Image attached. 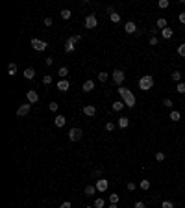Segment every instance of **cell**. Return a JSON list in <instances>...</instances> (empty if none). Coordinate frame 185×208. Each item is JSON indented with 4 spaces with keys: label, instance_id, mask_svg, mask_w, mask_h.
Segmentation results:
<instances>
[{
    "label": "cell",
    "instance_id": "1",
    "mask_svg": "<svg viewBox=\"0 0 185 208\" xmlns=\"http://www.w3.org/2000/svg\"><path fill=\"white\" fill-rule=\"evenodd\" d=\"M118 95L122 97L124 104H126L128 108H133V106H135V95H133L128 88H118Z\"/></svg>",
    "mask_w": 185,
    "mask_h": 208
},
{
    "label": "cell",
    "instance_id": "2",
    "mask_svg": "<svg viewBox=\"0 0 185 208\" xmlns=\"http://www.w3.org/2000/svg\"><path fill=\"white\" fill-rule=\"evenodd\" d=\"M152 85H154V78H152V74H144V76L139 80V88H141L143 91L152 89Z\"/></svg>",
    "mask_w": 185,
    "mask_h": 208
},
{
    "label": "cell",
    "instance_id": "3",
    "mask_svg": "<svg viewBox=\"0 0 185 208\" xmlns=\"http://www.w3.org/2000/svg\"><path fill=\"white\" fill-rule=\"evenodd\" d=\"M111 76H113V82L117 84V85H122L124 78H126V74H124V71H121V69H115Z\"/></svg>",
    "mask_w": 185,
    "mask_h": 208
},
{
    "label": "cell",
    "instance_id": "4",
    "mask_svg": "<svg viewBox=\"0 0 185 208\" xmlns=\"http://www.w3.org/2000/svg\"><path fill=\"white\" fill-rule=\"evenodd\" d=\"M82 138H83L82 128H71V130H69V139H71V141H80Z\"/></svg>",
    "mask_w": 185,
    "mask_h": 208
},
{
    "label": "cell",
    "instance_id": "5",
    "mask_svg": "<svg viewBox=\"0 0 185 208\" xmlns=\"http://www.w3.org/2000/svg\"><path fill=\"white\" fill-rule=\"evenodd\" d=\"M96 24H98V21H96V15H87L85 17V28L87 30H93V28H96Z\"/></svg>",
    "mask_w": 185,
    "mask_h": 208
},
{
    "label": "cell",
    "instance_id": "6",
    "mask_svg": "<svg viewBox=\"0 0 185 208\" xmlns=\"http://www.w3.org/2000/svg\"><path fill=\"white\" fill-rule=\"evenodd\" d=\"M32 47L39 50V52H43V50H46V41H41V39H32Z\"/></svg>",
    "mask_w": 185,
    "mask_h": 208
},
{
    "label": "cell",
    "instance_id": "7",
    "mask_svg": "<svg viewBox=\"0 0 185 208\" xmlns=\"http://www.w3.org/2000/svg\"><path fill=\"white\" fill-rule=\"evenodd\" d=\"M94 186H96V191H100V193H102V191H106V190H107L109 182H107V179H98Z\"/></svg>",
    "mask_w": 185,
    "mask_h": 208
},
{
    "label": "cell",
    "instance_id": "8",
    "mask_svg": "<svg viewBox=\"0 0 185 208\" xmlns=\"http://www.w3.org/2000/svg\"><path fill=\"white\" fill-rule=\"evenodd\" d=\"M26 100H28L30 104H35L37 100H39V95H37V91H35V89H30L28 93H26Z\"/></svg>",
    "mask_w": 185,
    "mask_h": 208
},
{
    "label": "cell",
    "instance_id": "9",
    "mask_svg": "<svg viewBox=\"0 0 185 208\" xmlns=\"http://www.w3.org/2000/svg\"><path fill=\"white\" fill-rule=\"evenodd\" d=\"M30 108H32V104H30V102L21 104V106H19V110H17V115H19V117H24V115H28Z\"/></svg>",
    "mask_w": 185,
    "mask_h": 208
},
{
    "label": "cell",
    "instance_id": "10",
    "mask_svg": "<svg viewBox=\"0 0 185 208\" xmlns=\"http://www.w3.org/2000/svg\"><path fill=\"white\" fill-rule=\"evenodd\" d=\"M124 30H126V34H135L137 32V26L133 21H128L126 24H124Z\"/></svg>",
    "mask_w": 185,
    "mask_h": 208
},
{
    "label": "cell",
    "instance_id": "11",
    "mask_svg": "<svg viewBox=\"0 0 185 208\" xmlns=\"http://www.w3.org/2000/svg\"><path fill=\"white\" fill-rule=\"evenodd\" d=\"M83 113L87 115V117H94V115H96V108H94V106H83Z\"/></svg>",
    "mask_w": 185,
    "mask_h": 208
},
{
    "label": "cell",
    "instance_id": "12",
    "mask_svg": "<svg viewBox=\"0 0 185 208\" xmlns=\"http://www.w3.org/2000/svg\"><path fill=\"white\" fill-rule=\"evenodd\" d=\"M56 88H58L59 91H63V93H65V91H67L69 88H71V82H69V80H59Z\"/></svg>",
    "mask_w": 185,
    "mask_h": 208
},
{
    "label": "cell",
    "instance_id": "13",
    "mask_svg": "<svg viewBox=\"0 0 185 208\" xmlns=\"http://www.w3.org/2000/svg\"><path fill=\"white\" fill-rule=\"evenodd\" d=\"M54 123H56L58 128H61V126H65V123H67V117H65V115H56V121H54Z\"/></svg>",
    "mask_w": 185,
    "mask_h": 208
},
{
    "label": "cell",
    "instance_id": "14",
    "mask_svg": "<svg viewBox=\"0 0 185 208\" xmlns=\"http://www.w3.org/2000/svg\"><path fill=\"white\" fill-rule=\"evenodd\" d=\"M93 89H94V82L93 80H85V82H83V91H85V93H91Z\"/></svg>",
    "mask_w": 185,
    "mask_h": 208
},
{
    "label": "cell",
    "instance_id": "15",
    "mask_svg": "<svg viewBox=\"0 0 185 208\" xmlns=\"http://www.w3.org/2000/svg\"><path fill=\"white\" fill-rule=\"evenodd\" d=\"M161 35H163V39H170L172 35H174V30L167 26V28H165V30H161Z\"/></svg>",
    "mask_w": 185,
    "mask_h": 208
},
{
    "label": "cell",
    "instance_id": "16",
    "mask_svg": "<svg viewBox=\"0 0 185 208\" xmlns=\"http://www.w3.org/2000/svg\"><path fill=\"white\" fill-rule=\"evenodd\" d=\"M17 71H19L17 63H9V65H8V74H9V76H15V74H17Z\"/></svg>",
    "mask_w": 185,
    "mask_h": 208
},
{
    "label": "cell",
    "instance_id": "17",
    "mask_svg": "<svg viewBox=\"0 0 185 208\" xmlns=\"http://www.w3.org/2000/svg\"><path fill=\"white\" fill-rule=\"evenodd\" d=\"M33 76H35V71H33L32 67H28V69H24V78H26V80H32Z\"/></svg>",
    "mask_w": 185,
    "mask_h": 208
},
{
    "label": "cell",
    "instance_id": "18",
    "mask_svg": "<svg viewBox=\"0 0 185 208\" xmlns=\"http://www.w3.org/2000/svg\"><path fill=\"white\" fill-rule=\"evenodd\" d=\"M124 106H126V104H124V100H115V102H113V110L115 111H121Z\"/></svg>",
    "mask_w": 185,
    "mask_h": 208
},
{
    "label": "cell",
    "instance_id": "19",
    "mask_svg": "<svg viewBox=\"0 0 185 208\" xmlns=\"http://www.w3.org/2000/svg\"><path fill=\"white\" fill-rule=\"evenodd\" d=\"M128 125H130V119L122 115V117L118 119V126H121V128H128Z\"/></svg>",
    "mask_w": 185,
    "mask_h": 208
},
{
    "label": "cell",
    "instance_id": "20",
    "mask_svg": "<svg viewBox=\"0 0 185 208\" xmlns=\"http://www.w3.org/2000/svg\"><path fill=\"white\" fill-rule=\"evenodd\" d=\"M94 193H96V186H87L85 188V195L87 197H93Z\"/></svg>",
    "mask_w": 185,
    "mask_h": 208
},
{
    "label": "cell",
    "instance_id": "21",
    "mask_svg": "<svg viewBox=\"0 0 185 208\" xmlns=\"http://www.w3.org/2000/svg\"><path fill=\"white\" fill-rule=\"evenodd\" d=\"M109 21H111V22H115V24H117L118 21H121V15H118L117 11H113V13H109Z\"/></svg>",
    "mask_w": 185,
    "mask_h": 208
},
{
    "label": "cell",
    "instance_id": "22",
    "mask_svg": "<svg viewBox=\"0 0 185 208\" xmlns=\"http://www.w3.org/2000/svg\"><path fill=\"white\" fill-rule=\"evenodd\" d=\"M71 9H61V19L63 21H69V19H71Z\"/></svg>",
    "mask_w": 185,
    "mask_h": 208
},
{
    "label": "cell",
    "instance_id": "23",
    "mask_svg": "<svg viewBox=\"0 0 185 208\" xmlns=\"http://www.w3.org/2000/svg\"><path fill=\"white\" fill-rule=\"evenodd\" d=\"M139 186H141V190H143V191H146V190H150V180L143 179V180H141V184H139Z\"/></svg>",
    "mask_w": 185,
    "mask_h": 208
},
{
    "label": "cell",
    "instance_id": "24",
    "mask_svg": "<svg viewBox=\"0 0 185 208\" xmlns=\"http://www.w3.org/2000/svg\"><path fill=\"white\" fill-rule=\"evenodd\" d=\"M58 74H59V76H61V78L65 80V78H67V74H69V67H61V69L58 71Z\"/></svg>",
    "mask_w": 185,
    "mask_h": 208
},
{
    "label": "cell",
    "instance_id": "25",
    "mask_svg": "<svg viewBox=\"0 0 185 208\" xmlns=\"http://www.w3.org/2000/svg\"><path fill=\"white\" fill-rule=\"evenodd\" d=\"M156 26H157V28H161V30H165V28H167V21H165V19H157Z\"/></svg>",
    "mask_w": 185,
    "mask_h": 208
},
{
    "label": "cell",
    "instance_id": "26",
    "mask_svg": "<svg viewBox=\"0 0 185 208\" xmlns=\"http://www.w3.org/2000/svg\"><path fill=\"white\" fill-rule=\"evenodd\" d=\"M170 119H172V121H179V119H182V115H179V111L172 110V111H170Z\"/></svg>",
    "mask_w": 185,
    "mask_h": 208
},
{
    "label": "cell",
    "instance_id": "27",
    "mask_svg": "<svg viewBox=\"0 0 185 208\" xmlns=\"http://www.w3.org/2000/svg\"><path fill=\"white\" fill-rule=\"evenodd\" d=\"M65 52H74V43H71V41H67V45H65Z\"/></svg>",
    "mask_w": 185,
    "mask_h": 208
},
{
    "label": "cell",
    "instance_id": "28",
    "mask_svg": "<svg viewBox=\"0 0 185 208\" xmlns=\"http://www.w3.org/2000/svg\"><path fill=\"white\" fill-rule=\"evenodd\" d=\"M172 80L179 84V80H182V73H179V71H174V73H172Z\"/></svg>",
    "mask_w": 185,
    "mask_h": 208
},
{
    "label": "cell",
    "instance_id": "29",
    "mask_svg": "<svg viewBox=\"0 0 185 208\" xmlns=\"http://www.w3.org/2000/svg\"><path fill=\"white\" fill-rule=\"evenodd\" d=\"M176 91H178L179 95H183V93H185V84H183V82H179V84L176 85Z\"/></svg>",
    "mask_w": 185,
    "mask_h": 208
},
{
    "label": "cell",
    "instance_id": "30",
    "mask_svg": "<svg viewBox=\"0 0 185 208\" xmlns=\"http://www.w3.org/2000/svg\"><path fill=\"white\" fill-rule=\"evenodd\" d=\"M118 199H121V197H118L117 193H111V195H109V201H111V204H117Z\"/></svg>",
    "mask_w": 185,
    "mask_h": 208
},
{
    "label": "cell",
    "instance_id": "31",
    "mask_svg": "<svg viewBox=\"0 0 185 208\" xmlns=\"http://www.w3.org/2000/svg\"><path fill=\"white\" fill-rule=\"evenodd\" d=\"M178 54L182 56V58H185V43H182V45L178 47Z\"/></svg>",
    "mask_w": 185,
    "mask_h": 208
},
{
    "label": "cell",
    "instance_id": "32",
    "mask_svg": "<svg viewBox=\"0 0 185 208\" xmlns=\"http://www.w3.org/2000/svg\"><path fill=\"white\" fill-rule=\"evenodd\" d=\"M161 208H174V202H172V201H163Z\"/></svg>",
    "mask_w": 185,
    "mask_h": 208
},
{
    "label": "cell",
    "instance_id": "33",
    "mask_svg": "<svg viewBox=\"0 0 185 208\" xmlns=\"http://www.w3.org/2000/svg\"><path fill=\"white\" fill-rule=\"evenodd\" d=\"M43 82H44V85H50V84H52V76H50V74H44Z\"/></svg>",
    "mask_w": 185,
    "mask_h": 208
},
{
    "label": "cell",
    "instance_id": "34",
    "mask_svg": "<svg viewBox=\"0 0 185 208\" xmlns=\"http://www.w3.org/2000/svg\"><path fill=\"white\" fill-rule=\"evenodd\" d=\"M102 206H104V199L100 197V199H96V201H94V208H102Z\"/></svg>",
    "mask_w": 185,
    "mask_h": 208
},
{
    "label": "cell",
    "instance_id": "35",
    "mask_svg": "<svg viewBox=\"0 0 185 208\" xmlns=\"http://www.w3.org/2000/svg\"><path fill=\"white\" fill-rule=\"evenodd\" d=\"M48 108H50V111H58L59 104H58V102H50V104H48Z\"/></svg>",
    "mask_w": 185,
    "mask_h": 208
},
{
    "label": "cell",
    "instance_id": "36",
    "mask_svg": "<svg viewBox=\"0 0 185 208\" xmlns=\"http://www.w3.org/2000/svg\"><path fill=\"white\" fill-rule=\"evenodd\" d=\"M159 8H161V9H167V8H168V0H159Z\"/></svg>",
    "mask_w": 185,
    "mask_h": 208
},
{
    "label": "cell",
    "instance_id": "37",
    "mask_svg": "<svg viewBox=\"0 0 185 208\" xmlns=\"http://www.w3.org/2000/svg\"><path fill=\"white\" fill-rule=\"evenodd\" d=\"M98 80H100V82H106V80H107V73H104V71H102V73L98 74Z\"/></svg>",
    "mask_w": 185,
    "mask_h": 208
},
{
    "label": "cell",
    "instance_id": "38",
    "mask_svg": "<svg viewBox=\"0 0 185 208\" xmlns=\"http://www.w3.org/2000/svg\"><path fill=\"white\" fill-rule=\"evenodd\" d=\"M163 106H165V108H172L174 104H172V100H170V99H165V100H163Z\"/></svg>",
    "mask_w": 185,
    "mask_h": 208
},
{
    "label": "cell",
    "instance_id": "39",
    "mask_svg": "<svg viewBox=\"0 0 185 208\" xmlns=\"http://www.w3.org/2000/svg\"><path fill=\"white\" fill-rule=\"evenodd\" d=\"M156 160L157 162H163L165 160V153H156Z\"/></svg>",
    "mask_w": 185,
    "mask_h": 208
},
{
    "label": "cell",
    "instance_id": "40",
    "mask_svg": "<svg viewBox=\"0 0 185 208\" xmlns=\"http://www.w3.org/2000/svg\"><path fill=\"white\" fill-rule=\"evenodd\" d=\"M80 39H82V35H72V37L69 39V41H71V43H78Z\"/></svg>",
    "mask_w": 185,
    "mask_h": 208
},
{
    "label": "cell",
    "instance_id": "41",
    "mask_svg": "<svg viewBox=\"0 0 185 208\" xmlns=\"http://www.w3.org/2000/svg\"><path fill=\"white\" fill-rule=\"evenodd\" d=\"M135 188H137V184H135V182H128V190H130V191H133Z\"/></svg>",
    "mask_w": 185,
    "mask_h": 208
},
{
    "label": "cell",
    "instance_id": "42",
    "mask_svg": "<svg viewBox=\"0 0 185 208\" xmlns=\"http://www.w3.org/2000/svg\"><path fill=\"white\" fill-rule=\"evenodd\" d=\"M106 130H107V132L115 130V125H113V123H106Z\"/></svg>",
    "mask_w": 185,
    "mask_h": 208
},
{
    "label": "cell",
    "instance_id": "43",
    "mask_svg": "<svg viewBox=\"0 0 185 208\" xmlns=\"http://www.w3.org/2000/svg\"><path fill=\"white\" fill-rule=\"evenodd\" d=\"M52 19H50V17H46V19H44V26H52Z\"/></svg>",
    "mask_w": 185,
    "mask_h": 208
},
{
    "label": "cell",
    "instance_id": "44",
    "mask_svg": "<svg viewBox=\"0 0 185 208\" xmlns=\"http://www.w3.org/2000/svg\"><path fill=\"white\" fill-rule=\"evenodd\" d=\"M178 19H179V22H182V24H185V11H183V13H179V17H178Z\"/></svg>",
    "mask_w": 185,
    "mask_h": 208
},
{
    "label": "cell",
    "instance_id": "45",
    "mask_svg": "<svg viewBox=\"0 0 185 208\" xmlns=\"http://www.w3.org/2000/svg\"><path fill=\"white\" fill-rule=\"evenodd\" d=\"M135 208H146V206H144L143 201H137V202H135Z\"/></svg>",
    "mask_w": 185,
    "mask_h": 208
},
{
    "label": "cell",
    "instance_id": "46",
    "mask_svg": "<svg viewBox=\"0 0 185 208\" xmlns=\"http://www.w3.org/2000/svg\"><path fill=\"white\" fill-rule=\"evenodd\" d=\"M150 45H157V37H156V35H152V37H150Z\"/></svg>",
    "mask_w": 185,
    "mask_h": 208
},
{
    "label": "cell",
    "instance_id": "47",
    "mask_svg": "<svg viewBox=\"0 0 185 208\" xmlns=\"http://www.w3.org/2000/svg\"><path fill=\"white\" fill-rule=\"evenodd\" d=\"M59 208H71V201H65V202H63V204L59 206Z\"/></svg>",
    "mask_w": 185,
    "mask_h": 208
},
{
    "label": "cell",
    "instance_id": "48",
    "mask_svg": "<svg viewBox=\"0 0 185 208\" xmlns=\"http://www.w3.org/2000/svg\"><path fill=\"white\" fill-rule=\"evenodd\" d=\"M46 65H54V58H46Z\"/></svg>",
    "mask_w": 185,
    "mask_h": 208
},
{
    "label": "cell",
    "instance_id": "49",
    "mask_svg": "<svg viewBox=\"0 0 185 208\" xmlns=\"http://www.w3.org/2000/svg\"><path fill=\"white\" fill-rule=\"evenodd\" d=\"M109 208H118V206H117V204H111V206H109Z\"/></svg>",
    "mask_w": 185,
    "mask_h": 208
},
{
    "label": "cell",
    "instance_id": "50",
    "mask_svg": "<svg viewBox=\"0 0 185 208\" xmlns=\"http://www.w3.org/2000/svg\"><path fill=\"white\" fill-rule=\"evenodd\" d=\"M85 208H91V206H85Z\"/></svg>",
    "mask_w": 185,
    "mask_h": 208
}]
</instances>
